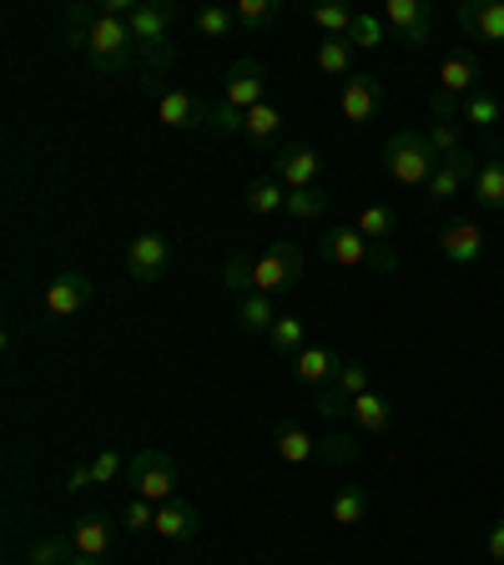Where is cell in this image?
Wrapping results in <instances>:
<instances>
[{
	"instance_id": "cell-1",
	"label": "cell",
	"mask_w": 504,
	"mask_h": 565,
	"mask_svg": "<svg viewBox=\"0 0 504 565\" xmlns=\"http://www.w3.org/2000/svg\"><path fill=\"white\" fill-rule=\"evenodd\" d=\"M318 258H329L333 268H378V273L404 268L394 243H368L358 227H323L318 233Z\"/></svg>"
},
{
	"instance_id": "cell-2",
	"label": "cell",
	"mask_w": 504,
	"mask_h": 565,
	"mask_svg": "<svg viewBox=\"0 0 504 565\" xmlns=\"http://www.w3.org/2000/svg\"><path fill=\"white\" fill-rule=\"evenodd\" d=\"M137 41H131V25L121 15H101L92 6V35H86V61H92L96 76H121V71L137 66Z\"/></svg>"
},
{
	"instance_id": "cell-3",
	"label": "cell",
	"mask_w": 504,
	"mask_h": 565,
	"mask_svg": "<svg viewBox=\"0 0 504 565\" xmlns=\"http://www.w3.org/2000/svg\"><path fill=\"white\" fill-rule=\"evenodd\" d=\"M172 21H176L172 0H141L137 11L127 15L131 41H137V51H141V76H147V82L172 61V51H167V31H172Z\"/></svg>"
},
{
	"instance_id": "cell-4",
	"label": "cell",
	"mask_w": 504,
	"mask_h": 565,
	"mask_svg": "<svg viewBox=\"0 0 504 565\" xmlns=\"http://www.w3.org/2000/svg\"><path fill=\"white\" fill-rule=\"evenodd\" d=\"M303 273H308V253L293 237H278L268 253L253 258V294H268V298L293 294L298 282H303Z\"/></svg>"
},
{
	"instance_id": "cell-5",
	"label": "cell",
	"mask_w": 504,
	"mask_h": 565,
	"mask_svg": "<svg viewBox=\"0 0 504 565\" xmlns=\"http://www.w3.org/2000/svg\"><path fill=\"white\" fill-rule=\"evenodd\" d=\"M439 157L429 152V141L423 131H394L384 141V172L399 182V188H429V177H435Z\"/></svg>"
},
{
	"instance_id": "cell-6",
	"label": "cell",
	"mask_w": 504,
	"mask_h": 565,
	"mask_svg": "<svg viewBox=\"0 0 504 565\" xmlns=\"http://www.w3.org/2000/svg\"><path fill=\"white\" fill-rule=\"evenodd\" d=\"M176 484H182V475H176V465H172L167 449H137V455H131V465H127L131 500L167 505V500H176Z\"/></svg>"
},
{
	"instance_id": "cell-7",
	"label": "cell",
	"mask_w": 504,
	"mask_h": 565,
	"mask_svg": "<svg viewBox=\"0 0 504 565\" xmlns=\"http://www.w3.org/2000/svg\"><path fill=\"white\" fill-rule=\"evenodd\" d=\"M378 15H384V25H394L404 51H423L435 41V11L423 0H388Z\"/></svg>"
},
{
	"instance_id": "cell-8",
	"label": "cell",
	"mask_w": 504,
	"mask_h": 565,
	"mask_svg": "<svg viewBox=\"0 0 504 565\" xmlns=\"http://www.w3.org/2000/svg\"><path fill=\"white\" fill-rule=\"evenodd\" d=\"M207 117L212 106H202V96L187 92V86H162L157 92V121L167 131H207Z\"/></svg>"
},
{
	"instance_id": "cell-9",
	"label": "cell",
	"mask_w": 504,
	"mask_h": 565,
	"mask_svg": "<svg viewBox=\"0 0 504 565\" xmlns=\"http://www.w3.org/2000/svg\"><path fill=\"white\" fill-rule=\"evenodd\" d=\"M339 111L353 121V127H368V121L384 111V82H378L374 71H353L339 92Z\"/></svg>"
},
{
	"instance_id": "cell-10",
	"label": "cell",
	"mask_w": 504,
	"mask_h": 565,
	"mask_svg": "<svg viewBox=\"0 0 504 565\" xmlns=\"http://www.w3.org/2000/svg\"><path fill=\"white\" fill-rule=\"evenodd\" d=\"M223 102L237 106V111H253V106L268 102V71H262V61L243 56V61H233V66H227Z\"/></svg>"
},
{
	"instance_id": "cell-11",
	"label": "cell",
	"mask_w": 504,
	"mask_h": 565,
	"mask_svg": "<svg viewBox=\"0 0 504 565\" xmlns=\"http://www.w3.org/2000/svg\"><path fill=\"white\" fill-rule=\"evenodd\" d=\"M167 263H172V243L162 233H137L127 243V273L131 282H162Z\"/></svg>"
},
{
	"instance_id": "cell-12",
	"label": "cell",
	"mask_w": 504,
	"mask_h": 565,
	"mask_svg": "<svg viewBox=\"0 0 504 565\" xmlns=\"http://www.w3.org/2000/svg\"><path fill=\"white\" fill-rule=\"evenodd\" d=\"M288 364H293L298 384L323 394V388H333V379H339V369L348 364V359H343L339 349H329V343H308V349L298 353V359H288Z\"/></svg>"
},
{
	"instance_id": "cell-13",
	"label": "cell",
	"mask_w": 504,
	"mask_h": 565,
	"mask_svg": "<svg viewBox=\"0 0 504 565\" xmlns=\"http://www.w3.org/2000/svg\"><path fill=\"white\" fill-rule=\"evenodd\" d=\"M480 76H484V61L474 56V51H449L444 61H439V76H435V92L454 96V102H464V96L480 92Z\"/></svg>"
},
{
	"instance_id": "cell-14",
	"label": "cell",
	"mask_w": 504,
	"mask_h": 565,
	"mask_svg": "<svg viewBox=\"0 0 504 565\" xmlns=\"http://www.w3.org/2000/svg\"><path fill=\"white\" fill-rule=\"evenodd\" d=\"M439 253L454 268H474L484 258V233L474 227V217H454V223L439 227Z\"/></svg>"
},
{
	"instance_id": "cell-15",
	"label": "cell",
	"mask_w": 504,
	"mask_h": 565,
	"mask_svg": "<svg viewBox=\"0 0 504 565\" xmlns=\"http://www.w3.org/2000/svg\"><path fill=\"white\" fill-rule=\"evenodd\" d=\"M474 172H480V162H474V152L464 147V152H454L449 162L435 167V177H429V188H423V192H429V202H435V207H439V202H454L459 192L474 182Z\"/></svg>"
},
{
	"instance_id": "cell-16",
	"label": "cell",
	"mask_w": 504,
	"mask_h": 565,
	"mask_svg": "<svg viewBox=\"0 0 504 565\" xmlns=\"http://www.w3.org/2000/svg\"><path fill=\"white\" fill-rule=\"evenodd\" d=\"M358 394H368V369L364 364H343L339 379H333V388L318 394V414H323V419H343Z\"/></svg>"
},
{
	"instance_id": "cell-17",
	"label": "cell",
	"mask_w": 504,
	"mask_h": 565,
	"mask_svg": "<svg viewBox=\"0 0 504 565\" xmlns=\"http://www.w3.org/2000/svg\"><path fill=\"white\" fill-rule=\"evenodd\" d=\"M318 172H323V157H318V147H282L278 162H272V177H278L288 192L318 188Z\"/></svg>"
},
{
	"instance_id": "cell-18",
	"label": "cell",
	"mask_w": 504,
	"mask_h": 565,
	"mask_svg": "<svg viewBox=\"0 0 504 565\" xmlns=\"http://www.w3.org/2000/svg\"><path fill=\"white\" fill-rule=\"evenodd\" d=\"M117 535H121V520L82 515L76 525H71V555H96V561H106V555H111V545H117Z\"/></svg>"
},
{
	"instance_id": "cell-19",
	"label": "cell",
	"mask_w": 504,
	"mask_h": 565,
	"mask_svg": "<svg viewBox=\"0 0 504 565\" xmlns=\"http://www.w3.org/2000/svg\"><path fill=\"white\" fill-rule=\"evenodd\" d=\"M454 15H459V31L464 35L504 46V0H464Z\"/></svg>"
},
{
	"instance_id": "cell-20",
	"label": "cell",
	"mask_w": 504,
	"mask_h": 565,
	"mask_svg": "<svg viewBox=\"0 0 504 565\" xmlns=\"http://www.w3.org/2000/svg\"><path fill=\"white\" fill-rule=\"evenodd\" d=\"M92 303V278L86 273H56V278L46 282V313H56V318H76L82 308Z\"/></svg>"
},
{
	"instance_id": "cell-21",
	"label": "cell",
	"mask_w": 504,
	"mask_h": 565,
	"mask_svg": "<svg viewBox=\"0 0 504 565\" xmlns=\"http://www.w3.org/2000/svg\"><path fill=\"white\" fill-rule=\"evenodd\" d=\"M474 202H480L484 212H504V147H484L480 157V172H474Z\"/></svg>"
},
{
	"instance_id": "cell-22",
	"label": "cell",
	"mask_w": 504,
	"mask_h": 565,
	"mask_svg": "<svg viewBox=\"0 0 504 565\" xmlns=\"http://www.w3.org/2000/svg\"><path fill=\"white\" fill-rule=\"evenodd\" d=\"M197 530H202V515L192 500H167V505H157L152 535H162V541H197Z\"/></svg>"
},
{
	"instance_id": "cell-23",
	"label": "cell",
	"mask_w": 504,
	"mask_h": 565,
	"mask_svg": "<svg viewBox=\"0 0 504 565\" xmlns=\"http://www.w3.org/2000/svg\"><path fill=\"white\" fill-rule=\"evenodd\" d=\"M272 449H278V459H288V465H313V459H323V439H313L303 424H278V429H272Z\"/></svg>"
},
{
	"instance_id": "cell-24",
	"label": "cell",
	"mask_w": 504,
	"mask_h": 565,
	"mask_svg": "<svg viewBox=\"0 0 504 565\" xmlns=\"http://www.w3.org/2000/svg\"><path fill=\"white\" fill-rule=\"evenodd\" d=\"M348 419L358 424L364 435H388V429H394V404H388L384 394H374V388H368V394H358V399H353Z\"/></svg>"
},
{
	"instance_id": "cell-25",
	"label": "cell",
	"mask_w": 504,
	"mask_h": 565,
	"mask_svg": "<svg viewBox=\"0 0 504 565\" xmlns=\"http://www.w3.org/2000/svg\"><path fill=\"white\" fill-rule=\"evenodd\" d=\"M282 313H272V298L268 294H247L233 303V323L243 333H272V323H278Z\"/></svg>"
},
{
	"instance_id": "cell-26",
	"label": "cell",
	"mask_w": 504,
	"mask_h": 565,
	"mask_svg": "<svg viewBox=\"0 0 504 565\" xmlns=\"http://www.w3.org/2000/svg\"><path fill=\"white\" fill-rule=\"evenodd\" d=\"M282 207H288V188H282L272 172L247 182V212H253V217H272V212H282Z\"/></svg>"
},
{
	"instance_id": "cell-27",
	"label": "cell",
	"mask_w": 504,
	"mask_h": 565,
	"mask_svg": "<svg viewBox=\"0 0 504 565\" xmlns=\"http://www.w3.org/2000/svg\"><path fill=\"white\" fill-rule=\"evenodd\" d=\"M313 66L323 71V76H343V82H348V76H353V41L323 35V41L313 46Z\"/></svg>"
},
{
	"instance_id": "cell-28",
	"label": "cell",
	"mask_w": 504,
	"mask_h": 565,
	"mask_svg": "<svg viewBox=\"0 0 504 565\" xmlns=\"http://www.w3.org/2000/svg\"><path fill=\"white\" fill-rule=\"evenodd\" d=\"M353 227H358L368 243H394V233H399V212L384 207V202H368V207L353 217Z\"/></svg>"
},
{
	"instance_id": "cell-29",
	"label": "cell",
	"mask_w": 504,
	"mask_h": 565,
	"mask_svg": "<svg viewBox=\"0 0 504 565\" xmlns=\"http://www.w3.org/2000/svg\"><path fill=\"white\" fill-rule=\"evenodd\" d=\"M253 147H272V141L282 137V111L272 102H262V106H253L247 111V131H243Z\"/></svg>"
},
{
	"instance_id": "cell-30",
	"label": "cell",
	"mask_w": 504,
	"mask_h": 565,
	"mask_svg": "<svg viewBox=\"0 0 504 565\" xmlns=\"http://www.w3.org/2000/svg\"><path fill=\"white\" fill-rule=\"evenodd\" d=\"M459 117L470 121V127H480V131H490L494 121H504V102L494 92H474V96H464V106H459Z\"/></svg>"
},
{
	"instance_id": "cell-31",
	"label": "cell",
	"mask_w": 504,
	"mask_h": 565,
	"mask_svg": "<svg viewBox=\"0 0 504 565\" xmlns=\"http://www.w3.org/2000/svg\"><path fill=\"white\" fill-rule=\"evenodd\" d=\"M233 15H237V25H243V31L262 35V31H268V25L282 15V0H237Z\"/></svg>"
},
{
	"instance_id": "cell-32",
	"label": "cell",
	"mask_w": 504,
	"mask_h": 565,
	"mask_svg": "<svg viewBox=\"0 0 504 565\" xmlns=\"http://www.w3.org/2000/svg\"><path fill=\"white\" fill-rule=\"evenodd\" d=\"M329 192L323 188H303V192H288V217H293V223H318V217H329Z\"/></svg>"
},
{
	"instance_id": "cell-33",
	"label": "cell",
	"mask_w": 504,
	"mask_h": 565,
	"mask_svg": "<svg viewBox=\"0 0 504 565\" xmlns=\"http://www.w3.org/2000/svg\"><path fill=\"white\" fill-rule=\"evenodd\" d=\"M268 339H272V349H278L282 359H298V353L308 349V323L303 318H293V313H282L278 323H272Z\"/></svg>"
},
{
	"instance_id": "cell-34",
	"label": "cell",
	"mask_w": 504,
	"mask_h": 565,
	"mask_svg": "<svg viewBox=\"0 0 504 565\" xmlns=\"http://www.w3.org/2000/svg\"><path fill=\"white\" fill-rule=\"evenodd\" d=\"M329 515H333V525H358V520L368 515V494L358 490V484H348V490H339V494H333Z\"/></svg>"
},
{
	"instance_id": "cell-35",
	"label": "cell",
	"mask_w": 504,
	"mask_h": 565,
	"mask_svg": "<svg viewBox=\"0 0 504 565\" xmlns=\"http://www.w3.org/2000/svg\"><path fill=\"white\" fill-rule=\"evenodd\" d=\"M423 141H429V152H435L439 162H449L454 152H464V131H459V121H435V127L423 131Z\"/></svg>"
},
{
	"instance_id": "cell-36",
	"label": "cell",
	"mask_w": 504,
	"mask_h": 565,
	"mask_svg": "<svg viewBox=\"0 0 504 565\" xmlns=\"http://www.w3.org/2000/svg\"><path fill=\"white\" fill-rule=\"evenodd\" d=\"M223 294L233 298H247L253 294V258H243V253H233V258L223 263Z\"/></svg>"
},
{
	"instance_id": "cell-37",
	"label": "cell",
	"mask_w": 504,
	"mask_h": 565,
	"mask_svg": "<svg viewBox=\"0 0 504 565\" xmlns=\"http://www.w3.org/2000/svg\"><path fill=\"white\" fill-rule=\"evenodd\" d=\"M353 21H358V11H348V6H313V25L323 35H339V41H348Z\"/></svg>"
},
{
	"instance_id": "cell-38",
	"label": "cell",
	"mask_w": 504,
	"mask_h": 565,
	"mask_svg": "<svg viewBox=\"0 0 504 565\" xmlns=\"http://www.w3.org/2000/svg\"><path fill=\"white\" fill-rule=\"evenodd\" d=\"M192 25H197V35H207V41H223V35H233L237 15H233V6H202Z\"/></svg>"
},
{
	"instance_id": "cell-39",
	"label": "cell",
	"mask_w": 504,
	"mask_h": 565,
	"mask_svg": "<svg viewBox=\"0 0 504 565\" xmlns=\"http://www.w3.org/2000/svg\"><path fill=\"white\" fill-rule=\"evenodd\" d=\"M348 41H353V51H374V46H384V41H388L384 15H364V11H358V21H353Z\"/></svg>"
},
{
	"instance_id": "cell-40",
	"label": "cell",
	"mask_w": 504,
	"mask_h": 565,
	"mask_svg": "<svg viewBox=\"0 0 504 565\" xmlns=\"http://www.w3.org/2000/svg\"><path fill=\"white\" fill-rule=\"evenodd\" d=\"M66 561H71V541H61V535H41L25 551V565H66Z\"/></svg>"
},
{
	"instance_id": "cell-41",
	"label": "cell",
	"mask_w": 504,
	"mask_h": 565,
	"mask_svg": "<svg viewBox=\"0 0 504 565\" xmlns=\"http://www.w3.org/2000/svg\"><path fill=\"white\" fill-rule=\"evenodd\" d=\"M207 131H212V137H243V131H247V111L217 102V106H212V117H207Z\"/></svg>"
},
{
	"instance_id": "cell-42",
	"label": "cell",
	"mask_w": 504,
	"mask_h": 565,
	"mask_svg": "<svg viewBox=\"0 0 504 565\" xmlns=\"http://www.w3.org/2000/svg\"><path fill=\"white\" fill-rule=\"evenodd\" d=\"M117 520H121V530H127V535H147V530L157 525V505H152V500H127Z\"/></svg>"
},
{
	"instance_id": "cell-43",
	"label": "cell",
	"mask_w": 504,
	"mask_h": 565,
	"mask_svg": "<svg viewBox=\"0 0 504 565\" xmlns=\"http://www.w3.org/2000/svg\"><path fill=\"white\" fill-rule=\"evenodd\" d=\"M121 475H127V465H121L117 449H101V455L92 459V480L96 484H111V480H121Z\"/></svg>"
},
{
	"instance_id": "cell-44",
	"label": "cell",
	"mask_w": 504,
	"mask_h": 565,
	"mask_svg": "<svg viewBox=\"0 0 504 565\" xmlns=\"http://www.w3.org/2000/svg\"><path fill=\"white\" fill-rule=\"evenodd\" d=\"M484 551H490V561H504V510H500V520L490 525V541H484Z\"/></svg>"
},
{
	"instance_id": "cell-45",
	"label": "cell",
	"mask_w": 504,
	"mask_h": 565,
	"mask_svg": "<svg viewBox=\"0 0 504 565\" xmlns=\"http://www.w3.org/2000/svg\"><path fill=\"white\" fill-rule=\"evenodd\" d=\"M86 484H96V480H92V459H86L82 470L71 475V484H66V494H76V490H86Z\"/></svg>"
},
{
	"instance_id": "cell-46",
	"label": "cell",
	"mask_w": 504,
	"mask_h": 565,
	"mask_svg": "<svg viewBox=\"0 0 504 565\" xmlns=\"http://www.w3.org/2000/svg\"><path fill=\"white\" fill-rule=\"evenodd\" d=\"M66 565H101V561H96V555H71Z\"/></svg>"
}]
</instances>
